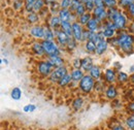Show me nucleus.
Listing matches in <instances>:
<instances>
[{
  "label": "nucleus",
  "mask_w": 134,
  "mask_h": 130,
  "mask_svg": "<svg viewBox=\"0 0 134 130\" xmlns=\"http://www.w3.org/2000/svg\"><path fill=\"white\" fill-rule=\"evenodd\" d=\"M113 22H114V24H115V26H116V29H117L118 31H123V30H125V29L127 28V25H128L126 16H125L122 12H120V10L117 13V15L114 17Z\"/></svg>",
  "instance_id": "39448f33"
},
{
  "label": "nucleus",
  "mask_w": 134,
  "mask_h": 130,
  "mask_svg": "<svg viewBox=\"0 0 134 130\" xmlns=\"http://www.w3.org/2000/svg\"><path fill=\"white\" fill-rule=\"evenodd\" d=\"M30 34L36 39H43L44 36V27L40 25H35L30 29Z\"/></svg>",
  "instance_id": "f8f14e48"
},
{
  "label": "nucleus",
  "mask_w": 134,
  "mask_h": 130,
  "mask_svg": "<svg viewBox=\"0 0 134 130\" xmlns=\"http://www.w3.org/2000/svg\"><path fill=\"white\" fill-rule=\"evenodd\" d=\"M89 74L94 79V80H100L101 75H102V71H101V68L98 65H94L91 70L89 71Z\"/></svg>",
  "instance_id": "aec40b11"
},
{
  "label": "nucleus",
  "mask_w": 134,
  "mask_h": 130,
  "mask_svg": "<svg viewBox=\"0 0 134 130\" xmlns=\"http://www.w3.org/2000/svg\"><path fill=\"white\" fill-rule=\"evenodd\" d=\"M48 60L53 64V66H54L55 68L65 66V65H64L65 64V61H64V59H63L61 56H53V57H49Z\"/></svg>",
  "instance_id": "4468645a"
},
{
  "label": "nucleus",
  "mask_w": 134,
  "mask_h": 130,
  "mask_svg": "<svg viewBox=\"0 0 134 130\" xmlns=\"http://www.w3.org/2000/svg\"><path fill=\"white\" fill-rule=\"evenodd\" d=\"M32 52L34 53V55H36L38 57H42V56L46 55L41 42H35L33 46H32Z\"/></svg>",
  "instance_id": "412c9836"
},
{
  "label": "nucleus",
  "mask_w": 134,
  "mask_h": 130,
  "mask_svg": "<svg viewBox=\"0 0 134 130\" xmlns=\"http://www.w3.org/2000/svg\"><path fill=\"white\" fill-rule=\"evenodd\" d=\"M83 105H84V99L82 97H76L72 101V104H71L73 111H75V112H79L80 110H82Z\"/></svg>",
  "instance_id": "b1692460"
},
{
  "label": "nucleus",
  "mask_w": 134,
  "mask_h": 130,
  "mask_svg": "<svg viewBox=\"0 0 134 130\" xmlns=\"http://www.w3.org/2000/svg\"><path fill=\"white\" fill-rule=\"evenodd\" d=\"M35 110H36V105H35V104H32V103H30V104H26V105L23 107L24 113H27V114L33 113Z\"/></svg>",
  "instance_id": "58836bf2"
},
{
  "label": "nucleus",
  "mask_w": 134,
  "mask_h": 130,
  "mask_svg": "<svg viewBox=\"0 0 134 130\" xmlns=\"http://www.w3.org/2000/svg\"><path fill=\"white\" fill-rule=\"evenodd\" d=\"M119 1H121V0H119Z\"/></svg>",
  "instance_id": "052dcab7"
},
{
  "label": "nucleus",
  "mask_w": 134,
  "mask_h": 130,
  "mask_svg": "<svg viewBox=\"0 0 134 130\" xmlns=\"http://www.w3.org/2000/svg\"><path fill=\"white\" fill-rule=\"evenodd\" d=\"M81 4H82V2L80 0H71V4H70V8H69L70 12L74 14Z\"/></svg>",
  "instance_id": "c9c22d12"
},
{
  "label": "nucleus",
  "mask_w": 134,
  "mask_h": 130,
  "mask_svg": "<svg viewBox=\"0 0 134 130\" xmlns=\"http://www.w3.org/2000/svg\"><path fill=\"white\" fill-rule=\"evenodd\" d=\"M36 0H26V2H28V3H34Z\"/></svg>",
  "instance_id": "4d7b16f0"
},
{
  "label": "nucleus",
  "mask_w": 134,
  "mask_h": 130,
  "mask_svg": "<svg viewBox=\"0 0 134 130\" xmlns=\"http://www.w3.org/2000/svg\"><path fill=\"white\" fill-rule=\"evenodd\" d=\"M70 4H71V0H61L60 7H61V9H69Z\"/></svg>",
  "instance_id": "a19ab883"
},
{
  "label": "nucleus",
  "mask_w": 134,
  "mask_h": 130,
  "mask_svg": "<svg viewBox=\"0 0 134 130\" xmlns=\"http://www.w3.org/2000/svg\"><path fill=\"white\" fill-rule=\"evenodd\" d=\"M126 109H127V111H128L130 114H134V101L129 102V103L127 104Z\"/></svg>",
  "instance_id": "c03bdc74"
},
{
  "label": "nucleus",
  "mask_w": 134,
  "mask_h": 130,
  "mask_svg": "<svg viewBox=\"0 0 134 130\" xmlns=\"http://www.w3.org/2000/svg\"><path fill=\"white\" fill-rule=\"evenodd\" d=\"M76 47H77V41H76L73 37H70L69 40H68V42H67L66 48L69 50V51H73Z\"/></svg>",
  "instance_id": "f704fd0d"
},
{
  "label": "nucleus",
  "mask_w": 134,
  "mask_h": 130,
  "mask_svg": "<svg viewBox=\"0 0 134 130\" xmlns=\"http://www.w3.org/2000/svg\"><path fill=\"white\" fill-rule=\"evenodd\" d=\"M70 75H71V78H72V81L79 83V82L81 81L85 77V71L83 69H74V68H73V69L70 71Z\"/></svg>",
  "instance_id": "f3484780"
},
{
  "label": "nucleus",
  "mask_w": 134,
  "mask_h": 130,
  "mask_svg": "<svg viewBox=\"0 0 134 130\" xmlns=\"http://www.w3.org/2000/svg\"><path fill=\"white\" fill-rule=\"evenodd\" d=\"M72 66L74 69H82V59H80V58L74 59L72 62Z\"/></svg>",
  "instance_id": "79ce46f5"
},
{
  "label": "nucleus",
  "mask_w": 134,
  "mask_h": 130,
  "mask_svg": "<svg viewBox=\"0 0 134 130\" xmlns=\"http://www.w3.org/2000/svg\"><path fill=\"white\" fill-rule=\"evenodd\" d=\"M54 33H55V36H56V40H57L58 46L60 48H66L67 42H68V40H69L70 37L63 30H61V29L54 30Z\"/></svg>",
  "instance_id": "0eeeda50"
},
{
  "label": "nucleus",
  "mask_w": 134,
  "mask_h": 130,
  "mask_svg": "<svg viewBox=\"0 0 134 130\" xmlns=\"http://www.w3.org/2000/svg\"><path fill=\"white\" fill-rule=\"evenodd\" d=\"M114 66H115L116 68H117V69H118V71H120V69L122 68V65H120V63H119V62H116V63L114 64Z\"/></svg>",
  "instance_id": "3c124183"
},
{
  "label": "nucleus",
  "mask_w": 134,
  "mask_h": 130,
  "mask_svg": "<svg viewBox=\"0 0 134 130\" xmlns=\"http://www.w3.org/2000/svg\"><path fill=\"white\" fill-rule=\"evenodd\" d=\"M22 5H23V4H22V1H21V0L16 1V2L14 3V6H15V8H16V9H20Z\"/></svg>",
  "instance_id": "de8ad7c7"
},
{
  "label": "nucleus",
  "mask_w": 134,
  "mask_h": 130,
  "mask_svg": "<svg viewBox=\"0 0 134 130\" xmlns=\"http://www.w3.org/2000/svg\"><path fill=\"white\" fill-rule=\"evenodd\" d=\"M95 6L96 7H100V8H105L104 0H95Z\"/></svg>",
  "instance_id": "37998d69"
},
{
  "label": "nucleus",
  "mask_w": 134,
  "mask_h": 130,
  "mask_svg": "<svg viewBox=\"0 0 134 130\" xmlns=\"http://www.w3.org/2000/svg\"><path fill=\"white\" fill-rule=\"evenodd\" d=\"M54 38H56L54 30L51 28L50 26H46V27H44V36H43V39H44V40L54 41Z\"/></svg>",
  "instance_id": "5701e85b"
},
{
  "label": "nucleus",
  "mask_w": 134,
  "mask_h": 130,
  "mask_svg": "<svg viewBox=\"0 0 134 130\" xmlns=\"http://www.w3.org/2000/svg\"><path fill=\"white\" fill-rule=\"evenodd\" d=\"M93 18L97 19L100 23H103L104 21L107 20V10L105 8H100V7H95V9L92 12Z\"/></svg>",
  "instance_id": "1a4fd4ad"
},
{
  "label": "nucleus",
  "mask_w": 134,
  "mask_h": 130,
  "mask_svg": "<svg viewBox=\"0 0 134 130\" xmlns=\"http://www.w3.org/2000/svg\"><path fill=\"white\" fill-rule=\"evenodd\" d=\"M87 13V9H86V6H85L84 3H82L80 6H79V8L76 9V12L74 13V15L77 17V19L80 18L81 16H83L84 14H86Z\"/></svg>",
  "instance_id": "4c0bfd02"
},
{
  "label": "nucleus",
  "mask_w": 134,
  "mask_h": 130,
  "mask_svg": "<svg viewBox=\"0 0 134 130\" xmlns=\"http://www.w3.org/2000/svg\"><path fill=\"white\" fill-rule=\"evenodd\" d=\"M85 50L89 54H96V44L92 40H88L85 42Z\"/></svg>",
  "instance_id": "a878e982"
},
{
  "label": "nucleus",
  "mask_w": 134,
  "mask_h": 130,
  "mask_svg": "<svg viewBox=\"0 0 134 130\" xmlns=\"http://www.w3.org/2000/svg\"><path fill=\"white\" fill-rule=\"evenodd\" d=\"M61 30H63L69 37H73L72 23L71 22H62L61 23Z\"/></svg>",
  "instance_id": "4be33fe9"
},
{
  "label": "nucleus",
  "mask_w": 134,
  "mask_h": 130,
  "mask_svg": "<svg viewBox=\"0 0 134 130\" xmlns=\"http://www.w3.org/2000/svg\"><path fill=\"white\" fill-rule=\"evenodd\" d=\"M27 20H28V22H30L31 24H35V23H37V22L39 21V16H38L35 12H31V13L28 14Z\"/></svg>",
  "instance_id": "2f4dec72"
},
{
  "label": "nucleus",
  "mask_w": 134,
  "mask_h": 130,
  "mask_svg": "<svg viewBox=\"0 0 134 130\" xmlns=\"http://www.w3.org/2000/svg\"><path fill=\"white\" fill-rule=\"evenodd\" d=\"M117 75L118 72L116 71V69L114 68H108L105 70L104 73V80L107 84L109 85H114V83L117 81Z\"/></svg>",
  "instance_id": "9d476101"
},
{
  "label": "nucleus",
  "mask_w": 134,
  "mask_h": 130,
  "mask_svg": "<svg viewBox=\"0 0 134 130\" xmlns=\"http://www.w3.org/2000/svg\"><path fill=\"white\" fill-rule=\"evenodd\" d=\"M132 4H134V0H121L119 2V5L123 8H129Z\"/></svg>",
  "instance_id": "e433bc0d"
},
{
  "label": "nucleus",
  "mask_w": 134,
  "mask_h": 130,
  "mask_svg": "<svg viewBox=\"0 0 134 130\" xmlns=\"http://www.w3.org/2000/svg\"><path fill=\"white\" fill-rule=\"evenodd\" d=\"M108 45H109V44H108V41H107L106 39L101 40L100 42H98V44L96 45V54H97L98 56L103 55V54L107 51Z\"/></svg>",
  "instance_id": "dca6fc26"
},
{
  "label": "nucleus",
  "mask_w": 134,
  "mask_h": 130,
  "mask_svg": "<svg viewBox=\"0 0 134 130\" xmlns=\"http://www.w3.org/2000/svg\"><path fill=\"white\" fill-rule=\"evenodd\" d=\"M128 13L130 14V16L134 18V4H132V5L128 8Z\"/></svg>",
  "instance_id": "8fccbe9b"
},
{
  "label": "nucleus",
  "mask_w": 134,
  "mask_h": 130,
  "mask_svg": "<svg viewBox=\"0 0 134 130\" xmlns=\"http://www.w3.org/2000/svg\"><path fill=\"white\" fill-rule=\"evenodd\" d=\"M72 14L73 13H71L70 9H60V12L58 13V16L62 22H70Z\"/></svg>",
  "instance_id": "6ab92c4d"
},
{
  "label": "nucleus",
  "mask_w": 134,
  "mask_h": 130,
  "mask_svg": "<svg viewBox=\"0 0 134 130\" xmlns=\"http://www.w3.org/2000/svg\"><path fill=\"white\" fill-rule=\"evenodd\" d=\"M119 48L126 55L134 53V35L131 33L121 32L118 34Z\"/></svg>",
  "instance_id": "f257e3e1"
},
{
  "label": "nucleus",
  "mask_w": 134,
  "mask_h": 130,
  "mask_svg": "<svg viewBox=\"0 0 134 130\" xmlns=\"http://www.w3.org/2000/svg\"><path fill=\"white\" fill-rule=\"evenodd\" d=\"M92 16H93V15H92L91 13L87 12V13H86V14H84L83 16L80 17V18L77 19V21H79V23H80L82 26H85V27H86V26H87V24L89 23V21H90V20L93 18Z\"/></svg>",
  "instance_id": "393cba45"
},
{
  "label": "nucleus",
  "mask_w": 134,
  "mask_h": 130,
  "mask_svg": "<svg viewBox=\"0 0 134 130\" xmlns=\"http://www.w3.org/2000/svg\"><path fill=\"white\" fill-rule=\"evenodd\" d=\"M80 1H81V2H82V3H85V2H86V1H87V0H80Z\"/></svg>",
  "instance_id": "13d9d810"
},
{
  "label": "nucleus",
  "mask_w": 134,
  "mask_h": 130,
  "mask_svg": "<svg viewBox=\"0 0 134 130\" xmlns=\"http://www.w3.org/2000/svg\"><path fill=\"white\" fill-rule=\"evenodd\" d=\"M85 6H86V9L89 12V13H91V12H93L94 9H95V0H87L86 2L84 3Z\"/></svg>",
  "instance_id": "72a5a7b5"
},
{
  "label": "nucleus",
  "mask_w": 134,
  "mask_h": 130,
  "mask_svg": "<svg viewBox=\"0 0 134 130\" xmlns=\"http://www.w3.org/2000/svg\"><path fill=\"white\" fill-rule=\"evenodd\" d=\"M93 130H100L99 128H96V129H93Z\"/></svg>",
  "instance_id": "bf43d9fd"
},
{
  "label": "nucleus",
  "mask_w": 134,
  "mask_h": 130,
  "mask_svg": "<svg viewBox=\"0 0 134 130\" xmlns=\"http://www.w3.org/2000/svg\"><path fill=\"white\" fill-rule=\"evenodd\" d=\"M89 33L90 31L88 30V29H85L84 30V33H83V42H86V41H88L89 40Z\"/></svg>",
  "instance_id": "a18cd8bd"
},
{
  "label": "nucleus",
  "mask_w": 134,
  "mask_h": 130,
  "mask_svg": "<svg viewBox=\"0 0 134 130\" xmlns=\"http://www.w3.org/2000/svg\"><path fill=\"white\" fill-rule=\"evenodd\" d=\"M95 84H96V82L90 74H85L84 78L79 82L77 88L84 94H90L95 89Z\"/></svg>",
  "instance_id": "f03ea898"
},
{
  "label": "nucleus",
  "mask_w": 134,
  "mask_h": 130,
  "mask_svg": "<svg viewBox=\"0 0 134 130\" xmlns=\"http://www.w3.org/2000/svg\"><path fill=\"white\" fill-rule=\"evenodd\" d=\"M108 130H127V128L121 122H110L108 123Z\"/></svg>",
  "instance_id": "cd10ccee"
},
{
  "label": "nucleus",
  "mask_w": 134,
  "mask_h": 130,
  "mask_svg": "<svg viewBox=\"0 0 134 130\" xmlns=\"http://www.w3.org/2000/svg\"><path fill=\"white\" fill-rule=\"evenodd\" d=\"M125 125L128 129L134 130V114H129L125 119Z\"/></svg>",
  "instance_id": "c756f323"
},
{
  "label": "nucleus",
  "mask_w": 134,
  "mask_h": 130,
  "mask_svg": "<svg viewBox=\"0 0 134 130\" xmlns=\"http://www.w3.org/2000/svg\"><path fill=\"white\" fill-rule=\"evenodd\" d=\"M93 66H94V64H93V59L90 56L85 57V58L82 59V69L84 70L85 72H89Z\"/></svg>",
  "instance_id": "2eb2a0df"
},
{
  "label": "nucleus",
  "mask_w": 134,
  "mask_h": 130,
  "mask_svg": "<svg viewBox=\"0 0 134 130\" xmlns=\"http://www.w3.org/2000/svg\"><path fill=\"white\" fill-rule=\"evenodd\" d=\"M129 72H131V73H134V64L131 65V66L129 67Z\"/></svg>",
  "instance_id": "864d4df0"
},
{
  "label": "nucleus",
  "mask_w": 134,
  "mask_h": 130,
  "mask_svg": "<svg viewBox=\"0 0 134 130\" xmlns=\"http://www.w3.org/2000/svg\"><path fill=\"white\" fill-rule=\"evenodd\" d=\"M44 6V0H36L34 2V8H33V12L35 13H38L40 12Z\"/></svg>",
  "instance_id": "473e14b6"
},
{
  "label": "nucleus",
  "mask_w": 134,
  "mask_h": 130,
  "mask_svg": "<svg viewBox=\"0 0 134 130\" xmlns=\"http://www.w3.org/2000/svg\"><path fill=\"white\" fill-rule=\"evenodd\" d=\"M128 29H129V33H131V34H133L134 35V21L132 22V23H130Z\"/></svg>",
  "instance_id": "09e8293b"
},
{
  "label": "nucleus",
  "mask_w": 134,
  "mask_h": 130,
  "mask_svg": "<svg viewBox=\"0 0 134 130\" xmlns=\"http://www.w3.org/2000/svg\"><path fill=\"white\" fill-rule=\"evenodd\" d=\"M104 3L107 8H114L118 5L117 0H104Z\"/></svg>",
  "instance_id": "ea45409f"
},
{
  "label": "nucleus",
  "mask_w": 134,
  "mask_h": 130,
  "mask_svg": "<svg viewBox=\"0 0 134 130\" xmlns=\"http://www.w3.org/2000/svg\"><path fill=\"white\" fill-rule=\"evenodd\" d=\"M1 62H2V63H4L5 65H6L7 63H8V61H7L6 59H2V60H1Z\"/></svg>",
  "instance_id": "6e6d98bb"
},
{
  "label": "nucleus",
  "mask_w": 134,
  "mask_h": 130,
  "mask_svg": "<svg viewBox=\"0 0 134 130\" xmlns=\"http://www.w3.org/2000/svg\"><path fill=\"white\" fill-rule=\"evenodd\" d=\"M44 2H46L47 4H53V3L56 2V0H44Z\"/></svg>",
  "instance_id": "603ef678"
},
{
  "label": "nucleus",
  "mask_w": 134,
  "mask_h": 130,
  "mask_svg": "<svg viewBox=\"0 0 134 130\" xmlns=\"http://www.w3.org/2000/svg\"><path fill=\"white\" fill-rule=\"evenodd\" d=\"M130 81H131V83H133L134 84V73L131 74V77H130Z\"/></svg>",
  "instance_id": "5fc2aeb1"
},
{
  "label": "nucleus",
  "mask_w": 134,
  "mask_h": 130,
  "mask_svg": "<svg viewBox=\"0 0 134 130\" xmlns=\"http://www.w3.org/2000/svg\"><path fill=\"white\" fill-rule=\"evenodd\" d=\"M41 45L43 47L44 53L48 56V58L49 57H53V56H60L61 50H60V47L58 46L57 42L51 41V40H44L43 39L41 41Z\"/></svg>",
  "instance_id": "7ed1b4c3"
},
{
  "label": "nucleus",
  "mask_w": 134,
  "mask_h": 130,
  "mask_svg": "<svg viewBox=\"0 0 134 130\" xmlns=\"http://www.w3.org/2000/svg\"><path fill=\"white\" fill-rule=\"evenodd\" d=\"M68 69H67L66 66H62V67H58V68H55L52 72L50 77V81L52 83H55V84H58V82L60 81L63 77H65L66 74H68Z\"/></svg>",
  "instance_id": "423d86ee"
},
{
  "label": "nucleus",
  "mask_w": 134,
  "mask_h": 130,
  "mask_svg": "<svg viewBox=\"0 0 134 130\" xmlns=\"http://www.w3.org/2000/svg\"><path fill=\"white\" fill-rule=\"evenodd\" d=\"M10 97L14 100H20L22 97V90L19 87H15L12 91H10Z\"/></svg>",
  "instance_id": "7c9ffc66"
},
{
  "label": "nucleus",
  "mask_w": 134,
  "mask_h": 130,
  "mask_svg": "<svg viewBox=\"0 0 134 130\" xmlns=\"http://www.w3.org/2000/svg\"><path fill=\"white\" fill-rule=\"evenodd\" d=\"M71 82H72V78H71L70 73H68V74H66L65 77H63L60 81L58 82V85H59V87H66V86L70 85Z\"/></svg>",
  "instance_id": "c85d7f7f"
},
{
  "label": "nucleus",
  "mask_w": 134,
  "mask_h": 130,
  "mask_svg": "<svg viewBox=\"0 0 134 130\" xmlns=\"http://www.w3.org/2000/svg\"><path fill=\"white\" fill-rule=\"evenodd\" d=\"M61 23L62 21L60 20L59 16H52L51 20L49 21V26L53 30H56V29L61 28Z\"/></svg>",
  "instance_id": "a211bd4d"
},
{
  "label": "nucleus",
  "mask_w": 134,
  "mask_h": 130,
  "mask_svg": "<svg viewBox=\"0 0 134 130\" xmlns=\"http://www.w3.org/2000/svg\"><path fill=\"white\" fill-rule=\"evenodd\" d=\"M101 24L97 19H95V18H92L90 21H89V23L87 24V26H86V29H88L89 31H91V32H99L101 29Z\"/></svg>",
  "instance_id": "9b49d317"
},
{
  "label": "nucleus",
  "mask_w": 134,
  "mask_h": 130,
  "mask_svg": "<svg viewBox=\"0 0 134 130\" xmlns=\"http://www.w3.org/2000/svg\"><path fill=\"white\" fill-rule=\"evenodd\" d=\"M25 8H26V10H27L28 13H31L34 8V3H28V2H26Z\"/></svg>",
  "instance_id": "49530a36"
},
{
  "label": "nucleus",
  "mask_w": 134,
  "mask_h": 130,
  "mask_svg": "<svg viewBox=\"0 0 134 130\" xmlns=\"http://www.w3.org/2000/svg\"><path fill=\"white\" fill-rule=\"evenodd\" d=\"M84 26H82L79 21H75L72 23V31H73V38L77 41L81 42L83 40V33H84Z\"/></svg>",
  "instance_id": "6e6552de"
},
{
  "label": "nucleus",
  "mask_w": 134,
  "mask_h": 130,
  "mask_svg": "<svg viewBox=\"0 0 134 130\" xmlns=\"http://www.w3.org/2000/svg\"><path fill=\"white\" fill-rule=\"evenodd\" d=\"M118 96V90L117 87L115 85H109L105 89V97L108 100H115Z\"/></svg>",
  "instance_id": "ddd939ff"
},
{
  "label": "nucleus",
  "mask_w": 134,
  "mask_h": 130,
  "mask_svg": "<svg viewBox=\"0 0 134 130\" xmlns=\"http://www.w3.org/2000/svg\"><path fill=\"white\" fill-rule=\"evenodd\" d=\"M54 69H55V67L53 66V64L51 63L48 59L39 61L37 63V71L42 77H50Z\"/></svg>",
  "instance_id": "20e7f679"
},
{
  "label": "nucleus",
  "mask_w": 134,
  "mask_h": 130,
  "mask_svg": "<svg viewBox=\"0 0 134 130\" xmlns=\"http://www.w3.org/2000/svg\"><path fill=\"white\" fill-rule=\"evenodd\" d=\"M130 80V78H129V75L126 73V72H124V71H118V75H117V81L120 83V84H126V83H128Z\"/></svg>",
  "instance_id": "bb28decb"
}]
</instances>
